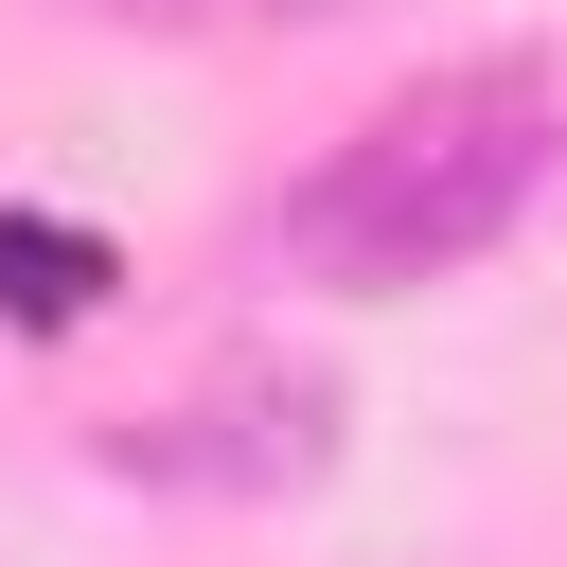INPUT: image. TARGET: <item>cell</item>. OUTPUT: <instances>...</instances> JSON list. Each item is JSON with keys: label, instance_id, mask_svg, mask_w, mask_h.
I'll return each instance as SVG.
<instances>
[{"label": "cell", "instance_id": "6da1fadb", "mask_svg": "<svg viewBox=\"0 0 567 567\" xmlns=\"http://www.w3.org/2000/svg\"><path fill=\"white\" fill-rule=\"evenodd\" d=\"M549 177H567V71L443 53L266 195V266H301L337 301H408V284H461L478 248H514L549 213Z\"/></svg>", "mask_w": 567, "mask_h": 567}, {"label": "cell", "instance_id": "7a4b0ae2", "mask_svg": "<svg viewBox=\"0 0 567 567\" xmlns=\"http://www.w3.org/2000/svg\"><path fill=\"white\" fill-rule=\"evenodd\" d=\"M124 478H213V496H284V478H319L337 461V372H213L177 425H124L106 443Z\"/></svg>", "mask_w": 567, "mask_h": 567}, {"label": "cell", "instance_id": "3957f363", "mask_svg": "<svg viewBox=\"0 0 567 567\" xmlns=\"http://www.w3.org/2000/svg\"><path fill=\"white\" fill-rule=\"evenodd\" d=\"M106 284H124L106 230H71V213H0V337H71Z\"/></svg>", "mask_w": 567, "mask_h": 567}, {"label": "cell", "instance_id": "277c9868", "mask_svg": "<svg viewBox=\"0 0 567 567\" xmlns=\"http://www.w3.org/2000/svg\"><path fill=\"white\" fill-rule=\"evenodd\" d=\"M124 35H230V18H337V0H89Z\"/></svg>", "mask_w": 567, "mask_h": 567}]
</instances>
